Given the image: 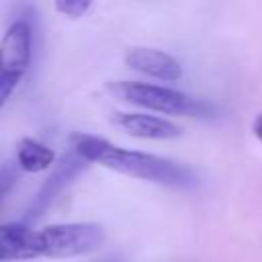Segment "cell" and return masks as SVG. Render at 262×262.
Segmentation results:
<instances>
[{"mask_svg": "<svg viewBox=\"0 0 262 262\" xmlns=\"http://www.w3.org/2000/svg\"><path fill=\"white\" fill-rule=\"evenodd\" d=\"M33 57V33L27 20H14L0 41V108L27 74Z\"/></svg>", "mask_w": 262, "mask_h": 262, "instance_id": "cell-4", "label": "cell"}, {"mask_svg": "<svg viewBox=\"0 0 262 262\" xmlns=\"http://www.w3.org/2000/svg\"><path fill=\"white\" fill-rule=\"evenodd\" d=\"M104 244V229L98 223H53L37 229L39 258H74L96 252Z\"/></svg>", "mask_w": 262, "mask_h": 262, "instance_id": "cell-3", "label": "cell"}, {"mask_svg": "<svg viewBox=\"0 0 262 262\" xmlns=\"http://www.w3.org/2000/svg\"><path fill=\"white\" fill-rule=\"evenodd\" d=\"M252 131H254V135L258 137V141L262 143V113L254 119V123H252Z\"/></svg>", "mask_w": 262, "mask_h": 262, "instance_id": "cell-12", "label": "cell"}, {"mask_svg": "<svg viewBox=\"0 0 262 262\" xmlns=\"http://www.w3.org/2000/svg\"><path fill=\"white\" fill-rule=\"evenodd\" d=\"M72 147L84 162L100 164L108 170L121 172L131 178L174 188H192L196 184V176L192 174V170L174 160L145 151L125 149L96 135H76Z\"/></svg>", "mask_w": 262, "mask_h": 262, "instance_id": "cell-1", "label": "cell"}, {"mask_svg": "<svg viewBox=\"0 0 262 262\" xmlns=\"http://www.w3.org/2000/svg\"><path fill=\"white\" fill-rule=\"evenodd\" d=\"M53 162H55V154L51 147H47L45 143H41L33 137L20 139V143L16 147V156H14V164L18 166V170L43 172V170L51 168Z\"/></svg>", "mask_w": 262, "mask_h": 262, "instance_id": "cell-9", "label": "cell"}, {"mask_svg": "<svg viewBox=\"0 0 262 262\" xmlns=\"http://www.w3.org/2000/svg\"><path fill=\"white\" fill-rule=\"evenodd\" d=\"M39 258L37 231L23 223L0 225V262Z\"/></svg>", "mask_w": 262, "mask_h": 262, "instance_id": "cell-8", "label": "cell"}, {"mask_svg": "<svg viewBox=\"0 0 262 262\" xmlns=\"http://www.w3.org/2000/svg\"><path fill=\"white\" fill-rule=\"evenodd\" d=\"M125 63L145 76H151L156 80L174 82L182 76V68L176 57H172L166 51L151 49V47H133L125 55Z\"/></svg>", "mask_w": 262, "mask_h": 262, "instance_id": "cell-5", "label": "cell"}, {"mask_svg": "<svg viewBox=\"0 0 262 262\" xmlns=\"http://www.w3.org/2000/svg\"><path fill=\"white\" fill-rule=\"evenodd\" d=\"M113 121L125 133L139 139H176L182 135V129L172 121L145 113H115Z\"/></svg>", "mask_w": 262, "mask_h": 262, "instance_id": "cell-6", "label": "cell"}, {"mask_svg": "<svg viewBox=\"0 0 262 262\" xmlns=\"http://www.w3.org/2000/svg\"><path fill=\"white\" fill-rule=\"evenodd\" d=\"M82 166H84V160H82V158L78 156V151L72 147L70 154L63 156V160L53 168L51 176H49V178L43 182V186L39 188V192H37V196H35V201H33V205H31L29 217L41 215V211H45L47 205H49V203L68 186V182L82 170Z\"/></svg>", "mask_w": 262, "mask_h": 262, "instance_id": "cell-7", "label": "cell"}, {"mask_svg": "<svg viewBox=\"0 0 262 262\" xmlns=\"http://www.w3.org/2000/svg\"><path fill=\"white\" fill-rule=\"evenodd\" d=\"M106 88L119 100H125L149 111L166 113V115L199 117V119H209L217 115V108L211 102L188 96L184 92H178L166 86H158V84L121 80V82H111Z\"/></svg>", "mask_w": 262, "mask_h": 262, "instance_id": "cell-2", "label": "cell"}, {"mask_svg": "<svg viewBox=\"0 0 262 262\" xmlns=\"http://www.w3.org/2000/svg\"><path fill=\"white\" fill-rule=\"evenodd\" d=\"M16 170H18V166L12 164V162L10 164H4L0 168V203L6 196V192L12 188V184L16 182Z\"/></svg>", "mask_w": 262, "mask_h": 262, "instance_id": "cell-10", "label": "cell"}, {"mask_svg": "<svg viewBox=\"0 0 262 262\" xmlns=\"http://www.w3.org/2000/svg\"><path fill=\"white\" fill-rule=\"evenodd\" d=\"M102 262H117L115 258H108V260H102Z\"/></svg>", "mask_w": 262, "mask_h": 262, "instance_id": "cell-13", "label": "cell"}, {"mask_svg": "<svg viewBox=\"0 0 262 262\" xmlns=\"http://www.w3.org/2000/svg\"><path fill=\"white\" fill-rule=\"evenodd\" d=\"M55 8L66 14V16H72V18H78L82 16L88 8H90V2H82V0H74V2H57Z\"/></svg>", "mask_w": 262, "mask_h": 262, "instance_id": "cell-11", "label": "cell"}]
</instances>
